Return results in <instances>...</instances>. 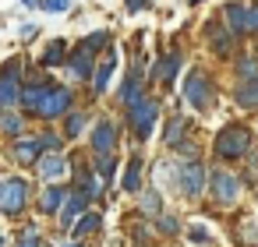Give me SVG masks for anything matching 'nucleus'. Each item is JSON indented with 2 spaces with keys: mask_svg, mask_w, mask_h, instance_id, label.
I'll list each match as a JSON object with an SVG mask.
<instances>
[{
  "mask_svg": "<svg viewBox=\"0 0 258 247\" xmlns=\"http://www.w3.org/2000/svg\"><path fill=\"white\" fill-rule=\"evenodd\" d=\"M68 110H71V92H68V89L50 85V92L43 96V103H39L36 117H43V120H57V117H64Z\"/></svg>",
  "mask_w": 258,
  "mask_h": 247,
  "instance_id": "0eeeda50",
  "label": "nucleus"
},
{
  "mask_svg": "<svg viewBox=\"0 0 258 247\" xmlns=\"http://www.w3.org/2000/svg\"><path fill=\"white\" fill-rule=\"evenodd\" d=\"M177 187V159H159L156 166V191H173Z\"/></svg>",
  "mask_w": 258,
  "mask_h": 247,
  "instance_id": "2eb2a0df",
  "label": "nucleus"
},
{
  "mask_svg": "<svg viewBox=\"0 0 258 247\" xmlns=\"http://www.w3.org/2000/svg\"><path fill=\"white\" fill-rule=\"evenodd\" d=\"M64 198H68V187H60V180H50V187H43V194H39V212L43 215H57Z\"/></svg>",
  "mask_w": 258,
  "mask_h": 247,
  "instance_id": "9d476101",
  "label": "nucleus"
},
{
  "mask_svg": "<svg viewBox=\"0 0 258 247\" xmlns=\"http://www.w3.org/2000/svg\"><path fill=\"white\" fill-rule=\"evenodd\" d=\"M247 32H258V0L247 4Z\"/></svg>",
  "mask_w": 258,
  "mask_h": 247,
  "instance_id": "58836bf2",
  "label": "nucleus"
},
{
  "mask_svg": "<svg viewBox=\"0 0 258 247\" xmlns=\"http://www.w3.org/2000/svg\"><path fill=\"white\" fill-rule=\"evenodd\" d=\"M177 187L184 198H202V191L209 187V170L202 162V155H184L177 159Z\"/></svg>",
  "mask_w": 258,
  "mask_h": 247,
  "instance_id": "f257e3e1",
  "label": "nucleus"
},
{
  "mask_svg": "<svg viewBox=\"0 0 258 247\" xmlns=\"http://www.w3.org/2000/svg\"><path fill=\"white\" fill-rule=\"evenodd\" d=\"M11 152H15V159H18V162H25V166H29V162H36V159L43 155V148H39V138H29V141H25V138H18Z\"/></svg>",
  "mask_w": 258,
  "mask_h": 247,
  "instance_id": "412c9836",
  "label": "nucleus"
},
{
  "mask_svg": "<svg viewBox=\"0 0 258 247\" xmlns=\"http://www.w3.org/2000/svg\"><path fill=\"white\" fill-rule=\"evenodd\" d=\"M209 39H212V50H216L219 57H226V53L233 50V36H230V32H223V29H219V22H212V25H209Z\"/></svg>",
  "mask_w": 258,
  "mask_h": 247,
  "instance_id": "b1692460",
  "label": "nucleus"
},
{
  "mask_svg": "<svg viewBox=\"0 0 258 247\" xmlns=\"http://www.w3.org/2000/svg\"><path fill=\"white\" fill-rule=\"evenodd\" d=\"M142 177H145V162H142V155H131V159H127V170H124L120 187H124L127 194H138V191H142Z\"/></svg>",
  "mask_w": 258,
  "mask_h": 247,
  "instance_id": "f8f14e48",
  "label": "nucleus"
},
{
  "mask_svg": "<svg viewBox=\"0 0 258 247\" xmlns=\"http://www.w3.org/2000/svg\"><path fill=\"white\" fill-rule=\"evenodd\" d=\"M106 43H110V32H92V36H85V39H82V46H85L89 53H99Z\"/></svg>",
  "mask_w": 258,
  "mask_h": 247,
  "instance_id": "2f4dec72",
  "label": "nucleus"
},
{
  "mask_svg": "<svg viewBox=\"0 0 258 247\" xmlns=\"http://www.w3.org/2000/svg\"><path fill=\"white\" fill-rule=\"evenodd\" d=\"M68 71H71V78H78V81H85V78H92V53L85 50V46H78L71 57H68Z\"/></svg>",
  "mask_w": 258,
  "mask_h": 247,
  "instance_id": "9b49d317",
  "label": "nucleus"
},
{
  "mask_svg": "<svg viewBox=\"0 0 258 247\" xmlns=\"http://www.w3.org/2000/svg\"><path fill=\"white\" fill-rule=\"evenodd\" d=\"M22 4H25V8H39V4H43V0H22Z\"/></svg>",
  "mask_w": 258,
  "mask_h": 247,
  "instance_id": "c03bdc74",
  "label": "nucleus"
},
{
  "mask_svg": "<svg viewBox=\"0 0 258 247\" xmlns=\"http://www.w3.org/2000/svg\"><path fill=\"white\" fill-rule=\"evenodd\" d=\"M212 148H216L219 159H240V155H247V148H251V131H247L244 124H226V127H219Z\"/></svg>",
  "mask_w": 258,
  "mask_h": 247,
  "instance_id": "f03ea898",
  "label": "nucleus"
},
{
  "mask_svg": "<svg viewBox=\"0 0 258 247\" xmlns=\"http://www.w3.org/2000/svg\"><path fill=\"white\" fill-rule=\"evenodd\" d=\"M156 219H159V229H163V233H180V219H177L173 212H159Z\"/></svg>",
  "mask_w": 258,
  "mask_h": 247,
  "instance_id": "72a5a7b5",
  "label": "nucleus"
},
{
  "mask_svg": "<svg viewBox=\"0 0 258 247\" xmlns=\"http://www.w3.org/2000/svg\"><path fill=\"white\" fill-rule=\"evenodd\" d=\"M113 71H117V53H106V60L92 71V89L103 96L106 89H110V78H113Z\"/></svg>",
  "mask_w": 258,
  "mask_h": 247,
  "instance_id": "4468645a",
  "label": "nucleus"
},
{
  "mask_svg": "<svg viewBox=\"0 0 258 247\" xmlns=\"http://www.w3.org/2000/svg\"><path fill=\"white\" fill-rule=\"evenodd\" d=\"M142 8H149V0H127V11H142Z\"/></svg>",
  "mask_w": 258,
  "mask_h": 247,
  "instance_id": "37998d69",
  "label": "nucleus"
},
{
  "mask_svg": "<svg viewBox=\"0 0 258 247\" xmlns=\"http://www.w3.org/2000/svg\"><path fill=\"white\" fill-rule=\"evenodd\" d=\"M64 247H82V243H64Z\"/></svg>",
  "mask_w": 258,
  "mask_h": 247,
  "instance_id": "a18cd8bd",
  "label": "nucleus"
},
{
  "mask_svg": "<svg viewBox=\"0 0 258 247\" xmlns=\"http://www.w3.org/2000/svg\"><path fill=\"white\" fill-rule=\"evenodd\" d=\"M187 236H191L195 243H209V229H202V226H191V229H187Z\"/></svg>",
  "mask_w": 258,
  "mask_h": 247,
  "instance_id": "a19ab883",
  "label": "nucleus"
},
{
  "mask_svg": "<svg viewBox=\"0 0 258 247\" xmlns=\"http://www.w3.org/2000/svg\"><path fill=\"white\" fill-rule=\"evenodd\" d=\"M96 173L103 177V180H113V173H117V159H113V152H96Z\"/></svg>",
  "mask_w": 258,
  "mask_h": 247,
  "instance_id": "cd10ccee",
  "label": "nucleus"
},
{
  "mask_svg": "<svg viewBox=\"0 0 258 247\" xmlns=\"http://www.w3.org/2000/svg\"><path fill=\"white\" fill-rule=\"evenodd\" d=\"M187 127H191L187 117H170V120H166V131H163V141H166L170 148H177V145L187 138Z\"/></svg>",
  "mask_w": 258,
  "mask_h": 247,
  "instance_id": "6ab92c4d",
  "label": "nucleus"
},
{
  "mask_svg": "<svg viewBox=\"0 0 258 247\" xmlns=\"http://www.w3.org/2000/svg\"><path fill=\"white\" fill-rule=\"evenodd\" d=\"M223 22L230 25V32H247V8L237 4V0H233V4H226V8H223Z\"/></svg>",
  "mask_w": 258,
  "mask_h": 247,
  "instance_id": "f3484780",
  "label": "nucleus"
},
{
  "mask_svg": "<svg viewBox=\"0 0 258 247\" xmlns=\"http://www.w3.org/2000/svg\"><path fill=\"white\" fill-rule=\"evenodd\" d=\"M99 229V215L96 212H82L78 219H75V226H71V233H75V240H82V236H89V233H96Z\"/></svg>",
  "mask_w": 258,
  "mask_h": 247,
  "instance_id": "393cba45",
  "label": "nucleus"
},
{
  "mask_svg": "<svg viewBox=\"0 0 258 247\" xmlns=\"http://www.w3.org/2000/svg\"><path fill=\"white\" fill-rule=\"evenodd\" d=\"M85 205H89V201H85L82 194H75V198H64V205H60V212H57V222H60L64 229H71V226H75V219L85 212Z\"/></svg>",
  "mask_w": 258,
  "mask_h": 247,
  "instance_id": "ddd939ff",
  "label": "nucleus"
},
{
  "mask_svg": "<svg viewBox=\"0 0 258 247\" xmlns=\"http://www.w3.org/2000/svg\"><path fill=\"white\" fill-rule=\"evenodd\" d=\"M36 170H39L43 180H64L68 170H71V162H68V155L57 148V152H43V155L36 159Z\"/></svg>",
  "mask_w": 258,
  "mask_h": 247,
  "instance_id": "6e6552de",
  "label": "nucleus"
},
{
  "mask_svg": "<svg viewBox=\"0 0 258 247\" xmlns=\"http://www.w3.org/2000/svg\"><path fill=\"white\" fill-rule=\"evenodd\" d=\"M46 92H50V81H43V85H25V89H22V106H25L29 113H36Z\"/></svg>",
  "mask_w": 258,
  "mask_h": 247,
  "instance_id": "4be33fe9",
  "label": "nucleus"
},
{
  "mask_svg": "<svg viewBox=\"0 0 258 247\" xmlns=\"http://www.w3.org/2000/svg\"><path fill=\"white\" fill-rule=\"evenodd\" d=\"M163 212V198H159V191L152 187V191H145L142 198H138V215H145V219H156Z\"/></svg>",
  "mask_w": 258,
  "mask_h": 247,
  "instance_id": "5701e85b",
  "label": "nucleus"
},
{
  "mask_svg": "<svg viewBox=\"0 0 258 247\" xmlns=\"http://www.w3.org/2000/svg\"><path fill=\"white\" fill-rule=\"evenodd\" d=\"M127 117H131V131H135V138L145 141L149 131H152V124H156V117H159V103H156L152 96H138L135 103H127Z\"/></svg>",
  "mask_w": 258,
  "mask_h": 247,
  "instance_id": "7ed1b4c3",
  "label": "nucleus"
},
{
  "mask_svg": "<svg viewBox=\"0 0 258 247\" xmlns=\"http://www.w3.org/2000/svg\"><path fill=\"white\" fill-rule=\"evenodd\" d=\"M0 131H4L8 138H18V134L25 131V120H22V113H0Z\"/></svg>",
  "mask_w": 258,
  "mask_h": 247,
  "instance_id": "c85d7f7f",
  "label": "nucleus"
},
{
  "mask_svg": "<svg viewBox=\"0 0 258 247\" xmlns=\"http://www.w3.org/2000/svg\"><path fill=\"white\" fill-rule=\"evenodd\" d=\"M191 4H198V0H191Z\"/></svg>",
  "mask_w": 258,
  "mask_h": 247,
  "instance_id": "de8ad7c7",
  "label": "nucleus"
},
{
  "mask_svg": "<svg viewBox=\"0 0 258 247\" xmlns=\"http://www.w3.org/2000/svg\"><path fill=\"white\" fill-rule=\"evenodd\" d=\"M0 110H4V103H0Z\"/></svg>",
  "mask_w": 258,
  "mask_h": 247,
  "instance_id": "09e8293b",
  "label": "nucleus"
},
{
  "mask_svg": "<svg viewBox=\"0 0 258 247\" xmlns=\"http://www.w3.org/2000/svg\"><path fill=\"white\" fill-rule=\"evenodd\" d=\"M247 170H251V177H258V148L254 152L247 148Z\"/></svg>",
  "mask_w": 258,
  "mask_h": 247,
  "instance_id": "79ce46f5",
  "label": "nucleus"
},
{
  "mask_svg": "<svg viewBox=\"0 0 258 247\" xmlns=\"http://www.w3.org/2000/svg\"><path fill=\"white\" fill-rule=\"evenodd\" d=\"M39 8H46V11H68V8H71V0H43Z\"/></svg>",
  "mask_w": 258,
  "mask_h": 247,
  "instance_id": "ea45409f",
  "label": "nucleus"
},
{
  "mask_svg": "<svg viewBox=\"0 0 258 247\" xmlns=\"http://www.w3.org/2000/svg\"><path fill=\"white\" fill-rule=\"evenodd\" d=\"M15 247H43V240H39V233L36 229H25L22 236H18V243Z\"/></svg>",
  "mask_w": 258,
  "mask_h": 247,
  "instance_id": "e433bc0d",
  "label": "nucleus"
},
{
  "mask_svg": "<svg viewBox=\"0 0 258 247\" xmlns=\"http://www.w3.org/2000/svg\"><path fill=\"white\" fill-rule=\"evenodd\" d=\"M237 74H240V81L244 78H258V60L254 57H240L237 60Z\"/></svg>",
  "mask_w": 258,
  "mask_h": 247,
  "instance_id": "473e14b6",
  "label": "nucleus"
},
{
  "mask_svg": "<svg viewBox=\"0 0 258 247\" xmlns=\"http://www.w3.org/2000/svg\"><path fill=\"white\" fill-rule=\"evenodd\" d=\"M117 124L113 120H99L96 131H92V152H113L117 148Z\"/></svg>",
  "mask_w": 258,
  "mask_h": 247,
  "instance_id": "1a4fd4ad",
  "label": "nucleus"
},
{
  "mask_svg": "<svg viewBox=\"0 0 258 247\" xmlns=\"http://www.w3.org/2000/svg\"><path fill=\"white\" fill-rule=\"evenodd\" d=\"M233 99H237V106H244V110H258V78H244L240 89L233 92Z\"/></svg>",
  "mask_w": 258,
  "mask_h": 247,
  "instance_id": "aec40b11",
  "label": "nucleus"
},
{
  "mask_svg": "<svg viewBox=\"0 0 258 247\" xmlns=\"http://www.w3.org/2000/svg\"><path fill=\"white\" fill-rule=\"evenodd\" d=\"M85 131V113H71L68 110V124H64V138H82Z\"/></svg>",
  "mask_w": 258,
  "mask_h": 247,
  "instance_id": "7c9ffc66",
  "label": "nucleus"
},
{
  "mask_svg": "<svg viewBox=\"0 0 258 247\" xmlns=\"http://www.w3.org/2000/svg\"><path fill=\"white\" fill-rule=\"evenodd\" d=\"M0 78H8V81H18V78H22V60H18V57H11L4 67H0Z\"/></svg>",
  "mask_w": 258,
  "mask_h": 247,
  "instance_id": "f704fd0d",
  "label": "nucleus"
},
{
  "mask_svg": "<svg viewBox=\"0 0 258 247\" xmlns=\"http://www.w3.org/2000/svg\"><path fill=\"white\" fill-rule=\"evenodd\" d=\"M99 184H103V177H99L96 170H82V173H78V194H82L85 201H96V198L103 194Z\"/></svg>",
  "mask_w": 258,
  "mask_h": 247,
  "instance_id": "dca6fc26",
  "label": "nucleus"
},
{
  "mask_svg": "<svg viewBox=\"0 0 258 247\" xmlns=\"http://www.w3.org/2000/svg\"><path fill=\"white\" fill-rule=\"evenodd\" d=\"M184 99H187V106H195V110H209L212 106V81H209V74L205 71H191L187 74V81H184Z\"/></svg>",
  "mask_w": 258,
  "mask_h": 247,
  "instance_id": "39448f33",
  "label": "nucleus"
},
{
  "mask_svg": "<svg viewBox=\"0 0 258 247\" xmlns=\"http://www.w3.org/2000/svg\"><path fill=\"white\" fill-rule=\"evenodd\" d=\"M240 240H244V247H254L258 243V226H244L240 229Z\"/></svg>",
  "mask_w": 258,
  "mask_h": 247,
  "instance_id": "4c0bfd02",
  "label": "nucleus"
},
{
  "mask_svg": "<svg viewBox=\"0 0 258 247\" xmlns=\"http://www.w3.org/2000/svg\"><path fill=\"white\" fill-rule=\"evenodd\" d=\"M177 67H180V53H170V57H163V60L152 67V78H156V81H163V85H173Z\"/></svg>",
  "mask_w": 258,
  "mask_h": 247,
  "instance_id": "a211bd4d",
  "label": "nucleus"
},
{
  "mask_svg": "<svg viewBox=\"0 0 258 247\" xmlns=\"http://www.w3.org/2000/svg\"><path fill=\"white\" fill-rule=\"evenodd\" d=\"M209 187H212V198L219 201V205H233L237 198H240V180H237V173H230V170H212L209 173Z\"/></svg>",
  "mask_w": 258,
  "mask_h": 247,
  "instance_id": "423d86ee",
  "label": "nucleus"
},
{
  "mask_svg": "<svg viewBox=\"0 0 258 247\" xmlns=\"http://www.w3.org/2000/svg\"><path fill=\"white\" fill-rule=\"evenodd\" d=\"M0 247H4V240H0Z\"/></svg>",
  "mask_w": 258,
  "mask_h": 247,
  "instance_id": "49530a36",
  "label": "nucleus"
},
{
  "mask_svg": "<svg viewBox=\"0 0 258 247\" xmlns=\"http://www.w3.org/2000/svg\"><path fill=\"white\" fill-rule=\"evenodd\" d=\"M29 205V180L22 177H0V212L18 215Z\"/></svg>",
  "mask_w": 258,
  "mask_h": 247,
  "instance_id": "20e7f679",
  "label": "nucleus"
},
{
  "mask_svg": "<svg viewBox=\"0 0 258 247\" xmlns=\"http://www.w3.org/2000/svg\"><path fill=\"white\" fill-rule=\"evenodd\" d=\"M138 96H142V74H135V71H131V78H127V81H124V89H120V103L127 106V103H135Z\"/></svg>",
  "mask_w": 258,
  "mask_h": 247,
  "instance_id": "c756f323",
  "label": "nucleus"
},
{
  "mask_svg": "<svg viewBox=\"0 0 258 247\" xmlns=\"http://www.w3.org/2000/svg\"><path fill=\"white\" fill-rule=\"evenodd\" d=\"M39 148H43V152H57V148H64V138H57V134H43V138H39Z\"/></svg>",
  "mask_w": 258,
  "mask_h": 247,
  "instance_id": "c9c22d12",
  "label": "nucleus"
},
{
  "mask_svg": "<svg viewBox=\"0 0 258 247\" xmlns=\"http://www.w3.org/2000/svg\"><path fill=\"white\" fill-rule=\"evenodd\" d=\"M0 103H4V110L22 106V85H18V81H8V78H0Z\"/></svg>",
  "mask_w": 258,
  "mask_h": 247,
  "instance_id": "a878e982",
  "label": "nucleus"
},
{
  "mask_svg": "<svg viewBox=\"0 0 258 247\" xmlns=\"http://www.w3.org/2000/svg\"><path fill=\"white\" fill-rule=\"evenodd\" d=\"M64 60H68V43H64V39L50 43V50L43 53V67H57V64H64Z\"/></svg>",
  "mask_w": 258,
  "mask_h": 247,
  "instance_id": "bb28decb",
  "label": "nucleus"
}]
</instances>
